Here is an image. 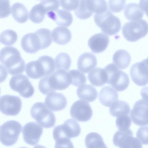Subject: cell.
<instances>
[{
	"label": "cell",
	"instance_id": "cell-8",
	"mask_svg": "<svg viewBox=\"0 0 148 148\" xmlns=\"http://www.w3.org/2000/svg\"><path fill=\"white\" fill-rule=\"evenodd\" d=\"M81 132V129L78 123L73 119H69L63 124L54 127L53 137L55 141L62 138L70 139L79 136Z\"/></svg>",
	"mask_w": 148,
	"mask_h": 148
},
{
	"label": "cell",
	"instance_id": "cell-15",
	"mask_svg": "<svg viewBox=\"0 0 148 148\" xmlns=\"http://www.w3.org/2000/svg\"><path fill=\"white\" fill-rule=\"evenodd\" d=\"M43 133L42 127L34 122L27 123L23 127L22 133L24 141L34 146L39 142Z\"/></svg>",
	"mask_w": 148,
	"mask_h": 148
},
{
	"label": "cell",
	"instance_id": "cell-19",
	"mask_svg": "<svg viewBox=\"0 0 148 148\" xmlns=\"http://www.w3.org/2000/svg\"><path fill=\"white\" fill-rule=\"evenodd\" d=\"M96 56L93 53L85 52L79 57L77 61L78 69L84 73H87L95 67L97 64Z\"/></svg>",
	"mask_w": 148,
	"mask_h": 148
},
{
	"label": "cell",
	"instance_id": "cell-2",
	"mask_svg": "<svg viewBox=\"0 0 148 148\" xmlns=\"http://www.w3.org/2000/svg\"><path fill=\"white\" fill-rule=\"evenodd\" d=\"M0 62L11 75L22 73L25 63L20 53L15 47H5L0 50Z\"/></svg>",
	"mask_w": 148,
	"mask_h": 148
},
{
	"label": "cell",
	"instance_id": "cell-20",
	"mask_svg": "<svg viewBox=\"0 0 148 148\" xmlns=\"http://www.w3.org/2000/svg\"><path fill=\"white\" fill-rule=\"evenodd\" d=\"M47 16L58 25L64 27L69 26L72 23L73 17L71 13L64 9L58 10L47 13Z\"/></svg>",
	"mask_w": 148,
	"mask_h": 148
},
{
	"label": "cell",
	"instance_id": "cell-5",
	"mask_svg": "<svg viewBox=\"0 0 148 148\" xmlns=\"http://www.w3.org/2000/svg\"><path fill=\"white\" fill-rule=\"evenodd\" d=\"M30 114L37 123L43 128H51L55 124L56 119L54 113L43 103H35L31 109Z\"/></svg>",
	"mask_w": 148,
	"mask_h": 148
},
{
	"label": "cell",
	"instance_id": "cell-30",
	"mask_svg": "<svg viewBox=\"0 0 148 148\" xmlns=\"http://www.w3.org/2000/svg\"><path fill=\"white\" fill-rule=\"evenodd\" d=\"M71 63V59L70 56L66 53H59L55 58V68L57 70L67 71L70 68Z\"/></svg>",
	"mask_w": 148,
	"mask_h": 148
},
{
	"label": "cell",
	"instance_id": "cell-23",
	"mask_svg": "<svg viewBox=\"0 0 148 148\" xmlns=\"http://www.w3.org/2000/svg\"><path fill=\"white\" fill-rule=\"evenodd\" d=\"M78 97L81 100L92 102L97 97L98 93L96 89L92 86L83 84L79 86L77 90Z\"/></svg>",
	"mask_w": 148,
	"mask_h": 148
},
{
	"label": "cell",
	"instance_id": "cell-47",
	"mask_svg": "<svg viewBox=\"0 0 148 148\" xmlns=\"http://www.w3.org/2000/svg\"><path fill=\"white\" fill-rule=\"evenodd\" d=\"M19 148H27L25 147H20Z\"/></svg>",
	"mask_w": 148,
	"mask_h": 148
},
{
	"label": "cell",
	"instance_id": "cell-27",
	"mask_svg": "<svg viewBox=\"0 0 148 148\" xmlns=\"http://www.w3.org/2000/svg\"><path fill=\"white\" fill-rule=\"evenodd\" d=\"M12 15L18 22L24 23L28 19V11L25 5L20 3H15L11 7Z\"/></svg>",
	"mask_w": 148,
	"mask_h": 148
},
{
	"label": "cell",
	"instance_id": "cell-3",
	"mask_svg": "<svg viewBox=\"0 0 148 148\" xmlns=\"http://www.w3.org/2000/svg\"><path fill=\"white\" fill-rule=\"evenodd\" d=\"M94 20L96 24L105 34L111 36L119 32L121 23L119 18L109 9L100 14H95Z\"/></svg>",
	"mask_w": 148,
	"mask_h": 148
},
{
	"label": "cell",
	"instance_id": "cell-22",
	"mask_svg": "<svg viewBox=\"0 0 148 148\" xmlns=\"http://www.w3.org/2000/svg\"><path fill=\"white\" fill-rule=\"evenodd\" d=\"M52 40L58 44L64 45L68 43L72 38L71 33L66 27L58 26L51 32Z\"/></svg>",
	"mask_w": 148,
	"mask_h": 148
},
{
	"label": "cell",
	"instance_id": "cell-28",
	"mask_svg": "<svg viewBox=\"0 0 148 148\" xmlns=\"http://www.w3.org/2000/svg\"><path fill=\"white\" fill-rule=\"evenodd\" d=\"M130 111L129 104L122 100L115 101L111 105L109 109L110 115L117 117L121 116L129 115Z\"/></svg>",
	"mask_w": 148,
	"mask_h": 148
},
{
	"label": "cell",
	"instance_id": "cell-36",
	"mask_svg": "<svg viewBox=\"0 0 148 148\" xmlns=\"http://www.w3.org/2000/svg\"><path fill=\"white\" fill-rule=\"evenodd\" d=\"M18 35L16 32L11 29L3 31L0 34V41L6 46H11L16 41Z\"/></svg>",
	"mask_w": 148,
	"mask_h": 148
},
{
	"label": "cell",
	"instance_id": "cell-17",
	"mask_svg": "<svg viewBox=\"0 0 148 148\" xmlns=\"http://www.w3.org/2000/svg\"><path fill=\"white\" fill-rule=\"evenodd\" d=\"M21 45L23 49L29 53H35L41 48L40 39L35 32L25 35L21 39Z\"/></svg>",
	"mask_w": 148,
	"mask_h": 148
},
{
	"label": "cell",
	"instance_id": "cell-13",
	"mask_svg": "<svg viewBox=\"0 0 148 148\" xmlns=\"http://www.w3.org/2000/svg\"><path fill=\"white\" fill-rule=\"evenodd\" d=\"M130 75L133 82L139 86L146 85L148 83L147 58L133 64Z\"/></svg>",
	"mask_w": 148,
	"mask_h": 148
},
{
	"label": "cell",
	"instance_id": "cell-25",
	"mask_svg": "<svg viewBox=\"0 0 148 148\" xmlns=\"http://www.w3.org/2000/svg\"><path fill=\"white\" fill-rule=\"evenodd\" d=\"M88 77L90 83L95 86H101L106 84V75L103 69L97 67L93 69L89 73Z\"/></svg>",
	"mask_w": 148,
	"mask_h": 148
},
{
	"label": "cell",
	"instance_id": "cell-14",
	"mask_svg": "<svg viewBox=\"0 0 148 148\" xmlns=\"http://www.w3.org/2000/svg\"><path fill=\"white\" fill-rule=\"evenodd\" d=\"M148 102L147 100L141 99L134 104L130 116L133 123L137 125H148Z\"/></svg>",
	"mask_w": 148,
	"mask_h": 148
},
{
	"label": "cell",
	"instance_id": "cell-48",
	"mask_svg": "<svg viewBox=\"0 0 148 148\" xmlns=\"http://www.w3.org/2000/svg\"><path fill=\"white\" fill-rule=\"evenodd\" d=\"M0 93H1V89L0 88Z\"/></svg>",
	"mask_w": 148,
	"mask_h": 148
},
{
	"label": "cell",
	"instance_id": "cell-33",
	"mask_svg": "<svg viewBox=\"0 0 148 148\" xmlns=\"http://www.w3.org/2000/svg\"><path fill=\"white\" fill-rule=\"evenodd\" d=\"M35 32L38 36L41 43V49H45L51 44L52 39L51 32L47 28H41L37 30Z\"/></svg>",
	"mask_w": 148,
	"mask_h": 148
},
{
	"label": "cell",
	"instance_id": "cell-45",
	"mask_svg": "<svg viewBox=\"0 0 148 148\" xmlns=\"http://www.w3.org/2000/svg\"><path fill=\"white\" fill-rule=\"evenodd\" d=\"M8 73L5 67L0 64V83L3 82L6 79Z\"/></svg>",
	"mask_w": 148,
	"mask_h": 148
},
{
	"label": "cell",
	"instance_id": "cell-10",
	"mask_svg": "<svg viewBox=\"0 0 148 148\" xmlns=\"http://www.w3.org/2000/svg\"><path fill=\"white\" fill-rule=\"evenodd\" d=\"M133 135L132 131L130 129L118 130L113 137L114 144L119 148H142L141 142Z\"/></svg>",
	"mask_w": 148,
	"mask_h": 148
},
{
	"label": "cell",
	"instance_id": "cell-11",
	"mask_svg": "<svg viewBox=\"0 0 148 148\" xmlns=\"http://www.w3.org/2000/svg\"><path fill=\"white\" fill-rule=\"evenodd\" d=\"M22 102L19 97L6 95L0 97V111L7 116H15L21 109Z\"/></svg>",
	"mask_w": 148,
	"mask_h": 148
},
{
	"label": "cell",
	"instance_id": "cell-21",
	"mask_svg": "<svg viewBox=\"0 0 148 148\" xmlns=\"http://www.w3.org/2000/svg\"><path fill=\"white\" fill-rule=\"evenodd\" d=\"M117 92L112 87L106 86L103 87L99 94V99L101 104L109 107L118 99Z\"/></svg>",
	"mask_w": 148,
	"mask_h": 148
},
{
	"label": "cell",
	"instance_id": "cell-35",
	"mask_svg": "<svg viewBox=\"0 0 148 148\" xmlns=\"http://www.w3.org/2000/svg\"><path fill=\"white\" fill-rule=\"evenodd\" d=\"M76 16L81 19H85L90 17L93 13L89 8L87 0H80L78 6L75 10Z\"/></svg>",
	"mask_w": 148,
	"mask_h": 148
},
{
	"label": "cell",
	"instance_id": "cell-12",
	"mask_svg": "<svg viewBox=\"0 0 148 148\" xmlns=\"http://www.w3.org/2000/svg\"><path fill=\"white\" fill-rule=\"evenodd\" d=\"M70 112L73 118L82 122L89 121L93 114L89 103L82 100H79L74 102L71 107Z\"/></svg>",
	"mask_w": 148,
	"mask_h": 148
},
{
	"label": "cell",
	"instance_id": "cell-31",
	"mask_svg": "<svg viewBox=\"0 0 148 148\" xmlns=\"http://www.w3.org/2000/svg\"><path fill=\"white\" fill-rule=\"evenodd\" d=\"M46 14L43 7L39 3L32 8L29 13V18L33 22L39 23L43 21Z\"/></svg>",
	"mask_w": 148,
	"mask_h": 148
},
{
	"label": "cell",
	"instance_id": "cell-34",
	"mask_svg": "<svg viewBox=\"0 0 148 148\" xmlns=\"http://www.w3.org/2000/svg\"><path fill=\"white\" fill-rule=\"evenodd\" d=\"M41 64L45 72V76H48L54 71L56 68L55 61L48 56H42L37 60Z\"/></svg>",
	"mask_w": 148,
	"mask_h": 148
},
{
	"label": "cell",
	"instance_id": "cell-29",
	"mask_svg": "<svg viewBox=\"0 0 148 148\" xmlns=\"http://www.w3.org/2000/svg\"><path fill=\"white\" fill-rule=\"evenodd\" d=\"M85 143L86 148H108L101 136L96 132L88 134L85 137Z\"/></svg>",
	"mask_w": 148,
	"mask_h": 148
},
{
	"label": "cell",
	"instance_id": "cell-40",
	"mask_svg": "<svg viewBox=\"0 0 148 148\" xmlns=\"http://www.w3.org/2000/svg\"><path fill=\"white\" fill-rule=\"evenodd\" d=\"M125 0H109L108 6L109 10L114 12H119L124 8L126 3Z\"/></svg>",
	"mask_w": 148,
	"mask_h": 148
},
{
	"label": "cell",
	"instance_id": "cell-26",
	"mask_svg": "<svg viewBox=\"0 0 148 148\" xmlns=\"http://www.w3.org/2000/svg\"><path fill=\"white\" fill-rule=\"evenodd\" d=\"M144 12L139 4L133 3L127 4L124 10L125 17L127 20L131 21L141 19L143 16Z\"/></svg>",
	"mask_w": 148,
	"mask_h": 148
},
{
	"label": "cell",
	"instance_id": "cell-43",
	"mask_svg": "<svg viewBox=\"0 0 148 148\" xmlns=\"http://www.w3.org/2000/svg\"><path fill=\"white\" fill-rule=\"evenodd\" d=\"M79 0L60 1V4L62 7L66 10H75L77 8Z\"/></svg>",
	"mask_w": 148,
	"mask_h": 148
},
{
	"label": "cell",
	"instance_id": "cell-44",
	"mask_svg": "<svg viewBox=\"0 0 148 148\" xmlns=\"http://www.w3.org/2000/svg\"><path fill=\"white\" fill-rule=\"evenodd\" d=\"M55 141V148H74L70 139L62 138L58 139Z\"/></svg>",
	"mask_w": 148,
	"mask_h": 148
},
{
	"label": "cell",
	"instance_id": "cell-38",
	"mask_svg": "<svg viewBox=\"0 0 148 148\" xmlns=\"http://www.w3.org/2000/svg\"><path fill=\"white\" fill-rule=\"evenodd\" d=\"M132 123L129 115L121 116L117 117L116 125L119 130H125L129 129Z\"/></svg>",
	"mask_w": 148,
	"mask_h": 148
},
{
	"label": "cell",
	"instance_id": "cell-41",
	"mask_svg": "<svg viewBox=\"0 0 148 148\" xmlns=\"http://www.w3.org/2000/svg\"><path fill=\"white\" fill-rule=\"evenodd\" d=\"M148 127L147 126L140 127L137 130L136 133L137 138L142 144H148Z\"/></svg>",
	"mask_w": 148,
	"mask_h": 148
},
{
	"label": "cell",
	"instance_id": "cell-42",
	"mask_svg": "<svg viewBox=\"0 0 148 148\" xmlns=\"http://www.w3.org/2000/svg\"><path fill=\"white\" fill-rule=\"evenodd\" d=\"M11 12L9 1H0V18H4L10 14Z\"/></svg>",
	"mask_w": 148,
	"mask_h": 148
},
{
	"label": "cell",
	"instance_id": "cell-4",
	"mask_svg": "<svg viewBox=\"0 0 148 148\" xmlns=\"http://www.w3.org/2000/svg\"><path fill=\"white\" fill-rule=\"evenodd\" d=\"M106 75V84L111 85L118 91L125 90L128 86L130 79L128 75L119 69L113 63L104 68Z\"/></svg>",
	"mask_w": 148,
	"mask_h": 148
},
{
	"label": "cell",
	"instance_id": "cell-37",
	"mask_svg": "<svg viewBox=\"0 0 148 148\" xmlns=\"http://www.w3.org/2000/svg\"><path fill=\"white\" fill-rule=\"evenodd\" d=\"M90 10L95 14H100L106 11L108 9L105 0H87Z\"/></svg>",
	"mask_w": 148,
	"mask_h": 148
},
{
	"label": "cell",
	"instance_id": "cell-1",
	"mask_svg": "<svg viewBox=\"0 0 148 148\" xmlns=\"http://www.w3.org/2000/svg\"><path fill=\"white\" fill-rule=\"evenodd\" d=\"M68 73L66 71L58 70L51 75L45 76L40 80L38 88L44 95L67 88L70 84Z\"/></svg>",
	"mask_w": 148,
	"mask_h": 148
},
{
	"label": "cell",
	"instance_id": "cell-7",
	"mask_svg": "<svg viewBox=\"0 0 148 148\" xmlns=\"http://www.w3.org/2000/svg\"><path fill=\"white\" fill-rule=\"evenodd\" d=\"M22 129L21 125L16 121H6L0 127L1 142L6 146L13 145L18 140Z\"/></svg>",
	"mask_w": 148,
	"mask_h": 148
},
{
	"label": "cell",
	"instance_id": "cell-46",
	"mask_svg": "<svg viewBox=\"0 0 148 148\" xmlns=\"http://www.w3.org/2000/svg\"><path fill=\"white\" fill-rule=\"evenodd\" d=\"M33 148H47L45 147L40 145H37L36 146Z\"/></svg>",
	"mask_w": 148,
	"mask_h": 148
},
{
	"label": "cell",
	"instance_id": "cell-24",
	"mask_svg": "<svg viewBox=\"0 0 148 148\" xmlns=\"http://www.w3.org/2000/svg\"><path fill=\"white\" fill-rule=\"evenodd\" d=\"M131 60V55L127 50L120 49L116 51L112 57L114 64L119 69H123L128 67Z\"/></svg>",
	"mask_w": 148,
	"mask_h": 148
},
{
	"label": "cell",
	"instance_id": "cell-9",
	"mask_svg": "<svg viewBox=\"0 0 148 148\" xmlns=\"http://www.w3.org/2000/svg\"><path fill=\"white\" fill-rule=\"evenodd\" d=\"M9 85L12 89L24 98L30 97L34 93V87L28 78L24 75L13 76L10 79Z\"/></svg>",
	"mask_w": 148,
	"mask_h": 148
},
{
	"label": "cell",
	"instance_id": "cell-6",
	"mask_svg": "<svg viewBox=\"0 0 148 148\" xmlns=\"http://www.w3.org/2000/svg\"><path fill=\"white\" fill-rule=\"evenodd\" d=\"M122 33L128 41L134 42L145 37L148 32V23L143 19L126 22L123 26Z\"/></svg>",
	"mask_w": 148,
	"mask_h": 148
},
{
	"label": "cell",
	"instance_id": "cell-18",
	"mask_svg": "<svg viewBox=\"0 0 148 148\" xmlns=\"http://www.w3.org/2000/svg\"><path fill=\"white\" fill-rule=\"evenodd\" d=\"M109 42V38L106 34L100 33L91 36L88 41V45L92 51L99 53L104 51Z\"/></svg>",
	"mask_w": 148,
	"mask_h": 148
},
{
	"label": "cell",
	"instance_id": "cell-16",
	"mask_svg": "<svg viewBox=\"0 0 148 148\" xmlns=\"http://www.w3.org/2000/svg\"><path fill=\"white\" fill-rule=\"evenodd\" d=\"M45 103L51 110L58 111L64 109L67 105V100L62 93L55 92L48 94L46 97Z\"/></svg>",
	"mask_w": 148,
	"mask_h": 148
},
{
	"label": "cell",
	"instance_id": "cell-32",
	"mask_svg": "<svg viewBox=\"0 0 148 148\" xmlns=\"http://www.w3.org/2000/svg\"><path fill=\"white\" fill-rule=\"evenodd\" d=\"M67 73L70 84L75 86H79L86 82L85 75L78 70H71Z\"/></svg>",
	"mask_w": 148,
	"mask_h": 148
},
{
	"label": "cell",
	"instance_id": "cell-39",
	"mask_svg": "<svg viewBox=\"0 0 148 148\" xmlns=\"http://www.w3.org/2000/svg\"><path fill=\"white\" fill-rule=\"evenodd\" d=\"M40 3L43 7L47 14L50 12L58 10L60 5V1L58 0H42Z\"/></svg>",
	"mask_w": 148,
	"mask_h": 148
}]
</instances>
